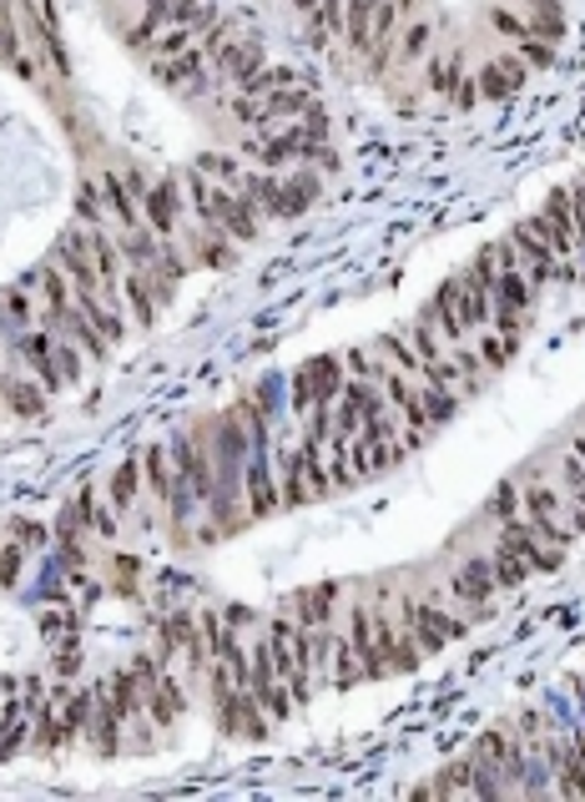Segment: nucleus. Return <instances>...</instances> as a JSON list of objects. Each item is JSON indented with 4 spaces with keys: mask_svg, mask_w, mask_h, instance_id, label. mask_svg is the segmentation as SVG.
I'll use <instances>...</instances> for the list:
<instances>
[{
    "mask_svg": "<svg viewBox=\"0 0 585 802\" xmlns=\"http://www.w3.org/2000/svg\"><path fill=\"white\" fill-rule=\"evenodd\" d=\"M344 379H348L344 354H318V359L299 364V373H293V389H288V409L308 420L313 404H334V399L344 394Z\"/></svg>",
    "mask_w": 585,
    "mask_h": 802,
    "instance_id": "nucleus-1",
    "label": "nucleus"
},
{
    "mask_svg": "<svg viewBox=\"0 0 585 802\" xmlns=\"http://www.w3.org/2000/svg\"><path fill=\"white\" fill-rule=\"evenodd\" d=\"M142 217H147V228H152L156 238H177L182 217H187V192H182V177H177V172H172V177H156L152 187H147Z\"/></svg>",
    "mask_w": 585,
    "mask_h": 802,
    "instance_id": "nucleus-2",
    "label": "nucleus"
},
{
    "mask_svg": "<svg viewBox=\"0 0 585 802\" xmlns=\"http://www.w3.org/2000/svg\"><path fill=\"white\" fill-rule=\"evenodd\" d=\"M213 707H217V727L227 731V737H268L273 731V722L263 717V707L252 702V692L248 686H232V692H223V696H213Z\"/></svg>",
    "mask_w": 585,
    "mask_h": 802,
    "instance_id": "nucleus-3",
    "label": "nucleus"
},
{
    "mask_svg": "<svg viewBox=\"0 0 585 802\" xmlns=\"http://www.w3.org/2000/svg\"><path fill=\"white\" fill-rule=\"evenodd\" d=\"M495 545H505V551L520 555V561L530 565V575H555V571H561V561H565V551H550V545H540L526 516L500 520V540H495Z\"/></svg>",
    "mask_w": 585,
    "mask_h": 802,
    "instance_id": "nucleus-4",
    "label": "nucleus"
},
{
    "mask_svg": "<svg viewBox=\"0 0 585 802\" xmlns=\"http://www.w3.org/2000/svg\"><path fill=\"white\" fill-rule=\"evenodd\" d=\"M46 404H51V389L31 369H0V409L6 414L36 420V414H46Z\"/></svg>",
    "mask_w": 585,
    "mask_h": 802,
    "instance_id": "nucleus-5",
    "label": "nucleus"
},
{
    "mask_svg": "<svg viewBox=\"0 0 585 802\" xmlns=\"http://www.w3.org/2000/svg\"><path fill=\"white\" fill-rule=\"evenodd\" d=\"M526 82H530V66L514 56V51H500V56H490L475 72L479 101H510L514 91H526Z\"/></svg>",
    "mask_w": 585,
    "mask_h": 802,
    "instance_id": "nucleus-6",
    "label": "nucleus"
},
{
    "mask_svg": "<svg viewBox=\"0 0 585 802\" xmlns=\"http://www.w3.org/2000/svg\"><path fill=\"white\" fill-rule=\"evenodd\" d=\"M323 182L313 177L308 167H293V172H278V192H273V207L268 217H303L313 203H318Z\"/></svg>",
    "mask_w": 585,
    "mask_h": 802,
    "instance_id": "nucleus-7",
    "label": "nucleus"
},
{
    "mask_svg": "<svg viewBox=\"0 0 585 802\" xmlns=\"http://www.w3.org/2000/svg\"><path fill=\"white\" fill-rule=\"evenodd\" d=\"M338 596H344V590H338L334 581H318V586L293 590V596H288L283 606H288V616H293L299 626H328V621H334Z\"/></svg>",
    "mask_w": 585,
    "mask_h": 802,
    "instance_id": "nucleus-8",
    "label": "nucleus"
},
{
    "mask_svg": "<svg viewBox=\"0 0 585 802\" xmlns=\"http://www.w3.org/2000/svg\"><path fill=\"white\" fill-rule=\"evenodd\" d=\"M449 590L454 600H465V606H485V600H495V565L490 555H469L459 571H449Z\"/></svg>",
    "mask_w": 585,
    "mask_h": 802,
    "instance_id": "nucleus-9",
    "label": "nucleus"
},
{
    "mask_svg": "<svg viewBox=\"0 0 585 802\" xmlns=\"http://www.w3.org/2000/svg\"><path fill=\"white\" fill-rule=\"evenodd\" d=\"M419 72H424V86H430V91L449 96V101H454V91L469 82L465 51H459V46H434L430 56H424V66H419Z\"/></svg>",
    "mask_w": 585,
    "mask_h": 802,
    "instance_id": "nucleus-10",
    "label": "nucleus"
},
{
    "mask_svg": "<svg viewBox=\"0 0 585 802\" xmlns=\"http://www.w3.org/2000/svg\"><path fill=\"white\" fill-rule=\"evenodd\" d=\"M434 46H440V25H434L424 11L409 15V21L399 25V36H394V56L404 61V66H424V56H430Z\"/></svg>",
    "mask_w": 585,
    "mask_h": 802,
    "instance_id": "nucleus-11",
    "label": "nucleus"
},
{
    "mask_svg": "<svg viewBox=\"0 0 585 802\" xmlns=\"http://www.w3.org/2000/svg\"><path fill=\"white\" fill-rule=\"evenodd\" d=\"M36 324V293H31V283H11V288H0V338L11 344L21 328Z\"/></svg>",
    "mask_w": 585,
    "mask_h": 802,
    "instance_id": "nucleus-12",
    "label": "nucleus"
},
{
    "mask_svg": "<svg viewBox=\"0 0 585 802\" xmlns=\"http://www.w3.org/2000/svg\"><path fill=\"white\" fill-rule=\"evenodd\" d=\"M278 495H283V510H299V505L313 500L308 469H303V449H299V444H283V449H278Z\"/></svg>",
    "mask_w": 585,
    "mask_h": 802,
    "instance_id": "nucleus-13",
    "label": "nucleus"
},
{
    "mask_svg": "<svg viewBox=\"0 0 585 802\" xmlns=\"http://www.w3.org/2000/svg\"><path fill=\"white\" fill-rule=\"evenodd\" d=\"M187 258H192V268H232V258H238V242L227 238L223 228H207V223H197V232L187 238Z\"/></svg>",
    "mask_w": 585,
    "mask_h": 802,
    "instance_id": "nucleus-14",
    "label": "nucleus"
},
{
    "mask_svg": "<svg viewBox=\"0 0 585 802\" xmlns=\"http://www.w3.org/2000/svg\"><path fill=\"white\" fill-rule=\"evenodd\" d=\"M142 490H147V479H142V449H137V455L121 459V465L111 469V479H107L111 510H117V516H132V505L142 500Z\"/></svg>",
    "mask_w": 585,
    "mask_h": 802,
    "instance_id": "nucleus-15",
    "label": "nucleus"
},
{
    "mask_svg": "<svg viewBox=\"0 0 585 802\" xmlns=\"http://www.w3.org/2000/svg\"><path fill=\"white\" fill-rule=\"evenodd\" d=\"M182 712H187V692H182V682L172 671H162V676L147 686V717H152V727H172Z\"/></svg>",
    "mask_w": 585,
    "mask_h": 802,
    "instance_id": "nucleus-16",
    "label": "nucleus"
},
{
    "mask_svg": "<svg viewBox=\"0 0 585 802\" xmlns=\"http://www.w3.org/2000/svg\"><path fill=\"white\" fill-rule=\"evenodd\" d=\"M76 510H82V520H86V530H91L96 540H117V510H111V500L101 490H96L91 479L82 485V495H76Z\"/></svg>",
    "mask_w": 585,
    "mask_h": 802,
    "instance_id": "nucleus-17",
    "label": "nucleus"
},
{
    "mask_svg": "<svg viewBox=\"0 0 585 802\" xmlns=\"http://www.w3.org/2000/svg\"><path fill=\"white\" fill-rule=\"evenodd\" d=\"M72 743H76V731L66 727V717L51 712V707H41L36 722H31V747H36L41 757H51V752H61V747H72Z\"/></svg>",
    "mask_w": 585,
    "mask_h": 802,
    "instance_id": "nucleus-18",
    "label": "nucleus"
},
{
    "mask_svg": "<svg viewBox=\"0 0 585 802\" xmlns=\"http://www.w3.org/2000/svg\"><path fill=\"white\" fill-rule=\"evenodd\" d=\"M526 21H530V31H535L540 41H550V46H561V41H565L561 0H526Z\"/></svg>",
    "mask_w": 585,
    "mask_h": 802,
    "instance_id": "nucleus-19",
    "label": "nucleus"
},
{
    "mask_svg": "<svg viewBox=\"0 0 585 802\" xmlns=\"http://www.w3.org/2000/svg\"><path fill=\"white\" fill-rule=\"evenodd\" d=\"M328 671H334V686H354V682H364V676H369V671H364V657L354 651V641H348V636H334Z\"/></svg>",
    "mask_w": 585,
    "mask_h": 802,
    "instance_id": "nucleus-20",
    "label": "nucleus"
},
{
    "mask_svg": "<svg viewBox=\"0 0 585 802\" xmlns=\"http://www.w3.org/2000/svg\"><path fill=\"white\" fill-rule=\"evenodd\" d=\"M520 510L535 520V516H561L565 505H561V490H555V485H545V479L535 475L530 485H520Z\"/></svg>",
    "mask_w": 585,
    "mask_h": 802,
    "instance_id": "nucleus-21",
    "label": "nucleus"
},
{
    "mask_svg": "<svg viewBox=\"0 0 585 802\" xmlns=\"http://www.w3.org/2000/svg\"><path fill=\"white\" fill-rule=\"evenodd\" d=\"M76 223H86V228H107L111 213H107V197H101V182L86 177L82 192H76Z\"/></svg>",
    "mask_w": 585,
    "mask_h": 802,
    "instance_id": "nucleus-22",
    "label": "nucleus"
},
{
    "mask_svg": "<svg viewBox=\"0 0 585 802\" xmlns=\"http://www.w3.org/2000/svg\"><path fill=\"white\" fill-rule=\"evenodd\" d=\"M192 167H197V172H207V177H213L217 187H238V182H242V172H248V167H242V162H238V156H227V152H203V156H197V162H192Z\"/></svg>",
    "mask_w": 585,
    "mask_h": 802,
    "instance_id": "nucleus-23",
    "label": "nucleus"
},
{
    "mask_svg": "<svg viewBox=\"0 0 585 802\" xmlns=\"http://www.w3.org/2000/svg\"><path fill=\"white\" fill-rule=\"evenodd\" d=\"M490 565H495V586H500V590H520L530 581V565L520 561L514 551H505V545H495Z\"/></svg>",
    "mask_w": 585,
    "mask_h": 802,
    "instance_id": "nucleus-24",
    "label": "nucleus"
},
{
    "mask_svg": "<svg viewBox=\"0 0 585 802\" xmlns=\"http://www.w3.org/2000/svg\"><path fill=\"white\" fill-rule=\"evenodd\" d=\"M469 338H475V354H479V364H485V369H490V373H500L505 364H510V354H514V348L505 344V338L495 334V328H479V334H469Z\"/></svg>",
    "mask_w": 585,
    "mask_h": 802,
    "instance_id": "nucleus-25",
    "label": "nucleus"
},
{
    "mask_svg": "<svg viewBox=\"0 0 585 802\" xmlns=\"http://www.w3.org/2000/svg\"><path fill=\"white\" fill-rule=\"evenodd\" d=\"M490 31L520 46V41L530 36V21H526V11H514V6H490Z\"/></svg>",
    "mask_w": 585,
    "mask_h": 802,
    "instance_id": "nucleus-26",
    "label": "nucleus"
},
{
    "mask_svg": "<svg viewBox=\"0 0 585 802\" xmlns=\"http://www.w3.org/2000/svg\"><path fill=\"white\" fill-rule=\"evenodd\" d=\"M530 530H535V540H540V545H550V551H571V545H575V530L561 525L555 516H535V520H530Z\"/></svg>",
    "mask_w": 585,
    "mask_h": 802,
    "instance_id": "nucleus-27",
    "label": "nucleus"
},
{
    "mask_svg": "<svg viewBox=\"0 0 585 802\" xmlns=\"http://www.w3.org/2000/svg\"><path fill=\"white\" fill-rule=\"evenodd\" d=\"M76 626H82V616L66 611V606L41 611V636H46V641H76Z\"/></svg>",
    "mask_w": 585,
    "mask_h": 802,
    "instance_id": "nucleus-28",
    "label": "nucleus"
},
{
    "mask_svg": "<svg viewBox=\"0 0 585 802\" xmlns=\"http://www.w3.org/2000/svg\"><path fill=\"white\" fill-rule=\"evenodd\" d=\"M514 56L526 61L530 72H545L550 61H555V46H550V41H540V36H535V31H530V36H526V41H520V46H514Z\"/></svg>",
    "mask_w": 585,
    "mask_h": 802,
    "instance_id": "nucleus-29",
    "label": "nucleus"
},
{
    "mask_svg": "<svg viewBox=\"0 0 585 802\" xmlns=\"http://www.w3.org/2000/svg\"><path fill=\"white\" fill-rule=\"evenodd\" d=\"M56 364H61V373H66V383H82V373H86V354L72 344V338H61V334H56Z\"/></svg>",
    "mask_w": 585,
    "mask_h": 802,
    "instance_id": "nucleus-30",
    "label": "nucleus"
},
{
    "mask_svg": "<svg viewBox=\"0 0 585 802\" xmlns=\"http://www.w3.org/2000/svg\"><path fill=\"white\" fill-rule=\"evenodd\" d=\"M21 565H25V551L21 545H0V586L11 590V586H21Z\"/></svg>",
    "mask_w": 585,
    "mask_h": 802,
    "instance_id": "nucleus-31",
    "label": "nucleus"
},
{
    "mask_svg": "<svg viewBox=\"0 0 585 802\" xmlns=\"http://www.w3.org/2000/svg\"><path fill=\"white\" fill-rule=\"evenodd\" d=\"M490 510L500 520H514L520 516V485L514 479H505V485H495V500H490Z\"/></svg>",
    "mask_w": 585,
    "mask_h": 802,
    "instance_id": "nucleus-32",
    "label": "nucleus"
},
{
    "mask_svg": "<svg viewBox=\"0 0 585 802\" xmlns=\"http://www.w3.org/2000/svg\"><path fill=\"white\" fill-rule=\"evenodd\" d=\"M11 540L21 551H41L51 535H46V525H36V520H11Z\"/></svg>",
    "mask_w": 585,
    "mask_h": 802,
    "instance_id": "nucleus-33",
    "label": "nucleus"
},
{
    "mask_svg": "<svg viewBox=\"0 0 585 802\" xmlns=\"http://www.w3.org/2000/svg\"><path fill=\"white\" fill-rule=\"evenodd\" d=\"M111 571H117V590H121V596H132L137 575H142V561H132V555H117V561H111Z\"/></svg>",
    "mask_w": 585,
    "mask_h": 802,
    "instance_id": "nucleus-34",
    "label": "nucleus"
},
{
    "mask_svg": "<svg viewBox=\"0 0 585 802\" xmlns=\"http://www.w3.org/2000/svg\"><path fill=\"white\" fill-rule=\"evenodd\" d=\"M21 56H25V51H21V36H15V25L6 21V15H0V61H6V66H15Z\"/></svg>",
    "mask_w": 585,
    "mask_h": 802,
    "instance_id": "nucleus-35",
    "label": "nucleus"
},
{
    "mask_svg": "<svg viewBox=\"0 0 585 802\" xmlns=\"http://www.w3.org/2000/svg\"><path fill=\"white\" fill-rule=\"evenodd\" d=\"M571 223H575V238H581V252H585V182H571Z\"/></svg>",
    "mask_w": 585,
    "mask_h": 802,
    "instance_id": "nucleus-36",
    "label": "nucleus"
},
{
    "mask_svg": "<svg viewBox=\"0 0 585 802\" xmlns=\"http://www.w3.org/2000/svg\"><path fill=\"white\" fill-rule=\"evenodd\" d=\"M561 485H565V495L581 490V485H585V465L571 455V449H565V459H561Z\"/></svg>",
    "mask_w": 585,
    "mask_h": 802,
    "instance_id": "nucleus-37",
    "label": "nucleus"
},
{
    "mask_svg": "<svg viewBox=\"0 0 585 802\" xmlns=\"http://www.w3.org/2000/svg\"><path fill=\"white\" fill-rule=\"evenodd\" d=\"M82 671V651L76 641H61V657H56V676H76Z\"/></svg>",
    "mask_w": 585,
    "mask_h": 802,
    "instance_id": "nucleus-38",
    "label": "nucleus"
},
{
    "mask_svg": "<svg viewBox=\"0 0 585 802\" xmlns=\"http://www.w3.org/2000/svg\"><path fill=\"white\" fill-rule=\"evenodd\" d=\"M223 621L232 626V631H248V626H252V611H248V606H227Z\"/></svg>",
    "mask_w": 585,
    "mask_h": 802,
    "instance_id": "nucleus-39",
    "label": "nucleus"
},
{
    "mask_svg": "<svg viewBox=\"0 0 585 802\" xmlns=\"http://www.w3.org/2000/svg\"><path fill=\"white\" fill-rule=\"evenodd\" d=\"M293 11H303V15H313V11H318V0H293Z\"/></svg>",
    "mask_w": 585,
    "mask_h": 802,
    "instance_id": "nucleus-40",
    "label": "nucleus"
},
{
    "mask_svg": "<svg viewBox=\"0 0 585 802\" xmlns=\"http://www.w3.org/2000/svg\"><path fill=\"white\" fill-rule=\"evenodd\" d=\"M571 455H575V459H581V465H585V440H575V444H571Z\"/></svg>",
    "mask_w": 585,
    "mask_h": 802,
    "instance_id": "nucleus-41",
    "label": "nucleus"
},
{
    "mask_svg": "<svg viewBox=\"0 0 585 802\" xmlns=\"http://www.w3.org/2000/svg\"><path fill=\"white\" fill-rule=\"evenodd\" d=\"M571 500H575V505H581V510H585V485H581V490H571Z\"/></svg>",
    "mask_w": 585,
    "mask_h": 802,
    "instance_id": "nucleus-42",
    "label": "nucleus"
}]
</instances>
